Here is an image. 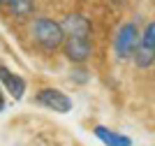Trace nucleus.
<instances>
[{
    "label": "nucleus",
    "instance_id": "10",
    "mask_svg": "<svg viewBox=\"0 0 155 146\" xmlns=\"http://www.w3.org/2000/svg\"><path fill=\"white\" fill-rule=\"evenodd\" d=\"M139 46L146 51H155V23L153 21H148L143 32H139Z\"/></svg>",
    "mask_w": 155,
    "mask_h": 146
},
{
    "label": "nucleus",
    "instance_id": "6",
    "mask_svg": "<svg viewBox=\"0 0 155 146\" xmlns=\"http://www.w3.org/2000/svg\"><path fill=\"white\" fill-rule=\"evenodd\" d=\"M65 35H79V37H91V21L86 19L84 14H70L65 16V21L60 23Z\"/></svg>",
    "mask_w": 155,
    "mask_h": 146
},
{
    "label": "nucleus",
    "instance_id": "4",
    "mask_svg": "<svg viewBox=\"0 0 155 146\" xmlns=\"http://www.w3.org/2000/svg\"><path fill=\"white\" fill-rule=\"evenodd\" d=\"M35 100H37V104L51 109V111H58V114H67V111L72 109V100L58 88H42V90H37Z\"/></svg>",
    "mask_w": 155,
    "mask_h": 146
},
{
    "label": "nucleus",
    "instance_id": "8",
    "mask_svg": "<svg viewBox=\"0 0 155 146\" xmlns=\"http://www.w3.org/2000/svg\"><path fill=\"white\" fill-rule=\"evenodd\" d=\"M130 60H132L139 70H150V67H153V60H155V51H146V49H141V46H137V51L132 53Z\"/></svg>",
    "mask_w": 155,
    "mask_h": 146
},
{
    "label": "nucleus",
    "instance_id": "5",
    "mask_svg": "<svg viewBox=\"0 0 155 146\" xmlns=\"http://www.w3.org/2000/svg\"><path fill=\"white\" fill-rule=\"evenodd\" d=\"M0 86H5L7 93H9L14 100H21L23 93H26V81H23L19 74H14L12 70H7L5 65H0Z\"/></svg>",
    "mask_w": 155,
    "mask_h": 146
},
{
    "label": "nucleus",
    "instance_id": "2",
    "mask_svg": "<svg viewBox=\"0 0 155 146\" xmlns=\"http://www.w3.org/2000/svg\"><path fill=\"white\" fill-rule=\"evenodd\" d=\"M63 53L72 65H84L93 56V44L91 37H79V35H65L63 39Z\"/></svg>",
    "mask_w": 155,
    "mask_h": 146
},
{
    "label": "nucleus",
    "instance_id": "1",
    "mask_svg": "<svg viewBox=\"0 0 155 146\" xmlns=\"http://www.w3.org/2000/svg\"><path fill=\"white\" fill-rule=\"evenodd\" d=\"M30 35H32V42L42 51H46V53L58 51L60 46H63V39H65V32H63V28H60V23L49 19V16H39V19L32 21Z\"/></svg>",
    "mask_w": 155,
    "mask_h": 146
},
{
    "label": "nucleus",
    "instance_id": "7",
    "mask_svg": "<svg viewBox=\"0 0 155 146\" xmlns=\"http://www.w3.org/2000/svg\"><path fill=\"white\" fill-rule=\"evenodd\" d=\"M95 137L107 146H132V139H130L127 134L114 132V130H109V127H104V125L95 127Z\"/></svg>",
    "mask_w": 155,
    "mask_h": 146
},
{
    "label": "nucleus",
    "instance_id": "9",
    "mask_svg": "<svg viewBox=\"0 0 155 146\" xmlns=\"http://www.w3.org/2000/svg\"><path fill=\"white\" fill-rule=\"evenodd\" d=\"M7 7H9L12 16L23 19V16H30V14H32V9H35V0H12Z\"/></svg>",
    "mask_w": 155,
    "mask_h": 146
},
{
    "label": "nucleus",
    "instance_id": "3",
    "mask_svg": "<svg viewBox=\"0 0 155 146\" xmlns=\"http://www.w3.org/2000/svg\"><path fill=\"white\" fill-rule=\"evenodd\" d=\"M137 46H139V28L137 23H125L114 39V51L120 60H130Z\"/></svg>",
    "mask_w": 155,
    "mask_h": 146
},
{
    "label": "nucleus",
    "instance_id": "12",
    "mask_svg": "<svg viewBox=\"0 0 155 146\" xmlns=\"http://www.w3.org/2000/svg\"><path fill=\"white\" fill-rule=\"evenodd\" d=\"M5 109V95H2V86H0V111Z\"/></svg>",
    "mask_w": 155,
    "mask_h": 146
},
{
    "label": "nucleus",
    "instance_id": "11",
    "mask_svg": "<svg viewBox=\"0 0 155 146\" xmlns=\"http://www.w3.org/2000/svg\"><path fill=\"white\" fill-rule=\"evenodd\" d=\"M70 79H74L77 83H86L88 79H91V74H88L86 70H77V72H72V76H70Z\"/></svg>",
    "mask_w": 155,
    "mask_h": 146
},
{
    "label": "nucleus",
    "instance_id": "13",
    "mask_svg": "<svg viewBox=\"0 0 155 146\" xmlns=\"http://www.w3.org/2000/svg\"><path fill=\"white\" fill-rule=\"evenodd\" d=\"M9 2H12V0H0V7H7Z\"/></svg>",
    "mask_w": 155,
    "mask_h": 146
}]
</instances>
